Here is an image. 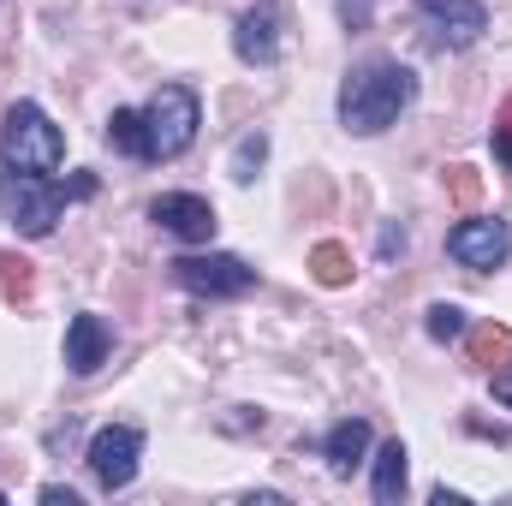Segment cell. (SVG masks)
Masks as SVG:
<instances>
[{
  "label": "cell",
  "mask_w": 512,
  "mask_h": 506,
  "mask_svg": "<svg viewBox=\"0 0 512 506\" xmlns=\"http://www.w3.org/2000/svg\"><path fill=\"white\" fill-rule=\"evenodd\" d=\"M429 501H435V506H465V495H459V489H447V483H441V489H435V495H429Z\"/></svg>",
  "instance_id": "cell-24"
},
{
  "label": "cell",
  "mask_w": 512,
  "mask_h": 506,
  "mask_svg": "<svg viewBox=\"0 0 512 506\" xmlns=\"http://www.w3.org/2000/svg\"><path fill=\"white\" fill-rule=\"evenodd\" d=\"M447 256L459 268H471V274H489V268H501L512 256V227L501 215H471V221H459L447 233Z\"/></svg>",
  "instance_id": "cell-7"
},
{
  "label": "cell",
  "mask_w": 512,
  "mask_h": 506,
  "mask_svg": "<svg viewBox=\"0 0 512 506\" xmlns=\"http://www.w3.org/2000/svg\"><path fill=\"white\" fill-rule=\"evenodd\" d=\"M233 54L245 66H274L286 54V6L280 0H256L233 18Z\"/></svg>",
  "instance_id": "cell-8"
},
{
  "label": "cell",
  "mask_w": 512,
  "mask_h": 506,
  "mask_svg": "<svg viewBox=\"0 0 512 506\" xmlns=\"http://www.w3.org/2000/svg\"><path fill=\"white\" fill-rule=\"evenodd\" d=\"M84 465H90L96 489H108V495H114V489H131V477H137V465H143V429H137V423H108V429H96Z\"/></svg>",
  "instance_id": "cell-5"
},
{
  "label": "cell",
  "mask_w": 512,
  "mask_h": 506,
  "mask_svg": "<svg viewBox=\"0 0 512 506\" xmlns=\"http://www.w3.org/2000/svg\"><path fill=\"white\" fill-rule=\"evenodd\" d=\"M405 471H411V453H405V441L393 435V441L376 447V477H370V489H376V501L382 506L405 501Z\"/></svg>",
  "instance_id": "cell-13"
},
{
  "label": "cell",
  "mask_w": 512,
  "mask_h": 506,
  "mask_svg": "<svg viewBox=\"0 0 512 506\" xmlns=\"http://www.w3.org/2000/svg\"><path fill=\"white\" fill-rule=\"evenodd\" d=\"M471 364H483V370H501V364H512V328H477L471 334Z\"/></svg>",
  "instance_id": "cell-15"
},
{
  "label": "cell",
  "mask_w": 512,
  "mask_h": 506,
  "mask_svg": "<svg viewBox=\"0 0 512 506\" xmlns=\"http://www.w3.org/2000/svg\"><path fill=\"white\" fill-rule=\"evenodd\" d=\"M310 268H316L322 286H346V280H352V256H346V245H334V239L310 251Z\"/></svg>",
  "instance_id": "cell-17"
},
{
  "label": "cell",
  "mask_w": 512,
  "mask_h": 506,
  "mask_svg": "<svg viewBox=\"0 0 512 506\" xmlns=\"http://www.w3.org/2000/svg\"><path fill=\"white\" fill-rule=\"evenodd\" d=\"M423 328H429V340H441V346H447V340H459L471 322H465V310H459V304H429Z\"/></svg>",
  "instance_id": "cell-18"
},
{
  "label": "cell",
  "mask_w": 512,
  "mask_h": 506,
  "mask_svg": "<svg viewBox=\"0 0 512 506\" xmlns=\"http://www.w3.org/2000/svg\"><path fill=\"white\" fill-rule=\"evenodd\" d=\"M417 102V72L405 66V60H358L352 72H346V84H340V126L352 131V137H376L387 131L405 108Z\"/></svg>",
  "instance_id": "cell-1"
},
{
  "label": "cell",
  "mask_w": 512,
  "mask_h": 506,
  "mask_svg": "<svg viewBox=\"0 0 512 506\" xmlns=\"http://www.w3.org/2000/svg\"><path fill=\"white\" fill-rule=\"evenodd\" d=\"M417 18H423L435 48H471L489 30V6L483 0H417Z\"/></svg>",
  "instance_id": "cell-9"
},
{
  "label": "cell",
  "mask_w": 512,
  "mask_h": 506,
  "mask_svg": "<svg viewBox=\"0 0 512 506\" xmlns=\"http://www.w3.org/2000/svg\"><path fill=\"white\" fill-rule=\"evenodd\" d=\"M495 399H501V405H512V370H495Z\"/></svg>",
  "instance_id": "cell-23"
},
{
  "label": "cell",
  "mask_w": 512,
  "mask_h": 506,
  "mask_svg": "<svg viewBox=\"0 0 512 506\" xmlns=\"http://www.w3.org/2000/svg\"><path fill=\"white\" fill-rule=\"evenodd\" d=\"M453 191H459V203H477V173L471 167H453Z\"/></svg>",
  "instance_id": "cell-20"
},
{
  "label": "cell",
  "mask_w": 512,
  "mask_h": 506,
  "mask_svg": "<svg viewBox=\"0 0 512 506\" xmlns=\"http://www.w3.org/2000/svg\"><path fill=\"white\" fill-rule=\"evenodd\" d=\"M42 501H48V506H78V489H66V483H48V489H42Z\"/></svg>",
  "instance_id": "cell-21"
},
{
  "label": "cell",
  "mask_w": 512,
  "mask_h": 506,
  "mask_svg": "<svg viewBox=\"0 0 512 506\" xmlns=\"http://www.w3.org/2000/svg\"><path fill=\"white\" fill-rule=\"evenodd\" d=\"M0 501H6V489H0Z\"/></svg>",
  "instance_id": "cell-25"
},
{
  "label": "cell",
  "mask_w": 512,
  "mask_h": 506,
  "mask_svg": "<svg viewBox=\"0 0 512 506\" xmlns=\"http://www.w3.org/2000/svg\"><path fill=\"white\" fill-rule=\"evenodd\" d=\"M203 126V102L191 84H161L143 102V137H149V161H179Z\"/></svg>",
  "instance_id": "cell-2"
},
{
  "label": "cell",
  "mask_w": 512,
  "mask_h": 506,
  "mask_svg": "<svg viewBox=\"0 0 512 506\" xmlns=\"http://www.w3.org/2000/svg\"><path fill=\"white\" fill-rule=\"evenodd\" d=\"M393 251H405V227H387L382 233V256H393Z\"/></svg>",
  "instance_id": "cell-22"
},
{
  "label": "cell",
  "mask_w": 512,
  "mask_h": 506,
  "mask_svg": "<svg viewBox=\"0 0 512 506\" xmlns=\"http://www.w3.org/2000/svg\"><path fill=\"white\" fill-rule=\"evenodd\" d=\"M149 221L161 227V233H173V239H185V245H209L215 239V209H209V197H197V191H161L155 203H149Z\"/></svg>",
  "instance_id": "cell-10"
},
{
  "label": "cell",
  "mask_w": 512,
  "mask_h": 506,
  "mask_svg": "<svg viewBox=\"0 0 512 506\" xmlns=\"http://www.w3.org/2000/svg\"><path fill=\"white\" fill-rule=\"evenodd\" d=\"M0 161L18 173H54L66 161V137L36 102H12L0 126Z\"/></svg>",
  "instance_id": "cell-3"
},
{
  "label": "cell",
  "mask_w": 512,
  "mask_h": 506,
  "mask_svg": "<svg viewBox=\"0 0 512 506\" xmlns=\"http://www.w3.org/2000/svg\"><path fill=\"white\" fill-rule=\"evenodd\" d=\"M108 143L131 155V161H149V137H143V108H114L108 120Z\"/></svg>",
  "instance_id": "cell-14"
},
{
  "label": "cell",
  "mask_w": 512,
  "mask_h": 506,
  "mask_svg": "<svg viewBox=\"0 0 512 506\" xmlns=\"http://www.w3.org/2000/svg\"><path fill=\"white\" fill-rule=\"evenodd\" d=\"M262 161H268V131H245V137L233 143V161H227V173H233L239 185H251L256 173H262Z\"/></svg>",
  "instance_id": "cell-16"
},
{
  "label": "cell",
  "mask_w": 512,
  "mask_h": 506,
  "mask_svg": "<svg viewBox=\"0 0 512 506\" xmlns=\"http://www.w3.org/2000/svg\"><path fill=\"white\" fill-rule=\"evenodd\" d=\"M364 453H370V423H364V417H340V423L322 435V459H328L334 477H352V471L364 465Z\"/></svg>",
  "instance_id": "cell-12"
},
{
  "label": "cell",
  "mask_w": 512,
  "mask_h": 506,
  "mask_svg": "<svg viewBox=\"0 0 512 506\" xmlns=\"http://www.w3.org/2000/svg\"><path fill=\"white\" fill-rule=\"evenodd\" d=\"M167 268H173V280H179L185 292H197V298H245V292L256 286V268L245 262V256H233V251L173 256Z\"/></svg>",
  "instance_id": "cell-4"
},
{
  "label": "cell",
  "mask_w": 512,
  "mask_h": 506,
  "mask_svg": "<svg viewBox=\"0 0 512 506\" xmlns=\"http://www.w3.org/2000/svg\"><path fill=\"white\" fill-rule=\"evenodd\" d=\"M108 352H114V328L102 322V316H72L66 322V370L72 376H96L102 364H108Z\"/></svg>",
  "instance_id": "cell-11"
},
{
  "label": "cell",
  "mask_w": 512,
  "mask_h": 506,
  "mask_svg": "<svg viewBox=\"0 0 512 506\" xmlns=\"http://www.w3.org/2000/svg\"><path fill=\"white\" fill-rule=\"evenodd\" d=\"M495 161L512 173V96H507V108H501V120H495Z\"/></svg>",
  "instance_id": "cell-19"
},
{
  "label": "cell",
  "mask_w": 512,
  "mask_h": 506,
  "mask_svg": "<svg viewBox=\"0 0 512 506\" xmlns=\"http://www.w3.org/2000/svg\"><path fill=\"white\" fill-rule=\"evenodd\" d=\"M60 185L48 179V173H12V185H6V215H12V227L24 233V239H48L54 233V221H60Z\"/></svg>",
  "instance_id": "cell-6"
}]
</instances>
